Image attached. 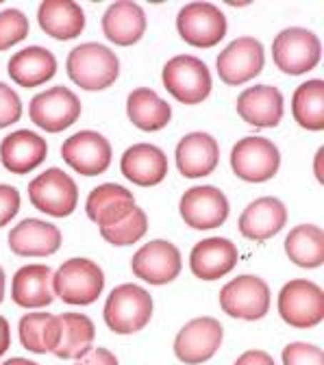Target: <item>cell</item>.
Wrapping results in <instances>:
<instances>
[{"label":"cell","instance_id":"1","mask_svg":"<svg viewBox=\"0 0 324 365\" xmlns=\"http://www.w3.org/2000/svg\"><path fill=\"white\" fill-rule=\"evenodd\" d=\"M68 76L87 91H101L116 83L120 74V61L116 53H111L103 43H81L70 51L68 61Z\"/></svg>","mask_w":324,"mask_h":365},{"label":"cell","instance_id":"2","mask_svg":"<svg viewBox=\"0 0 324 365\" xmlns=\"http://www.w3.org/2000/svg\"><path fill=\"white\" fill-rule=\"evenodd\" d=\"M153 317V298L140 285H120L105 302V322L118 335H133L142 331Z\"/></svg>","mask_w":324,"mask_h":365},{"label":"cell","instance_id":"3","mask_svg":"<svg viewBox=\"0 0 324 365\" xmlns=\"http://www.w3.org/2000/svg\"><path fill=\"white\" fill-rule=\"evenodd\" d=\"M105 289L103 269L89 259H70L53 277V294L68 304H91Z\"/></svg>","mask_w":324,"mask_h":365},{"label":"cell","instance_id":"4","mask_svg":"<svg viewBox=\"0 0 324 365\" xmlns=\"http://www.w3.org/2000/svg\"><path fill=\"white\" fill-rule=\"evenodd\" d=\"M29 200L46 215L68 217L79 205V190L72 176L59 168H51L29 182Z\"/></svg>","mask_w":324,"mask_h":365},{"label":"cell","instance_id":"5","mask_svg":"<svg viewBox=\"0 0 324 365\" xmlns=\"http://www.w3.org/2000/svg\"><path fill=\"white\" fill-rule=\"evenodd\" d=\"M163 85L183 105H198L211 94L209 68L192 55H178L163 66Z\"/></svg>","mask_w":324,"mask_h":365},{"label":"cell","instance_id":"6","mask_svg":"<svg viewBox=\"0 0 324 365\" xmlns=\"http://www.w3.org/2000/svg\"><path fill=\"white\" fill-rule=\"evenodd\" d=\"M322 43L315 33L307 29H285L272 41V59L281 72L290 76L305 74L320 63Z\"/></svg>","mask_w":324,"mask_h":365},{"label":"cell","instance_id":"7","mask_svg":"<svg viewBox=\"0 0 324 365\" xmlns=\"http://www.w3.org/2000/svg\"><path fill=\"white\" fill-rule=\"evenodd\" d=\"M279 313L292 329H313L324 319V292L311 281H290L279 294Z\"/></svg>","mask_w":324,"mask_h":365},{"label":"cell","instance_id":"8","mask_svg":"<svg viewBox=\"0 0 324 365\" xmlns=\"http://www.w3.org/2000/svg\"><path fill=\"white\" fill-rule=\"evenodd\" d=\"M29 115L35 126L46 133H61L81 115V101L72 89L57 85L37 94L29 105Z\"/></svg>","mask_w":324,"mask_h":365},{"label":"cell","instance_id":"9","mask_svg":"<svg viewBox=\"0 0 324 365\" xmlns=\"http://www.w3.org/2000/svg\"><path fill=\"white\" fill-rule=\"evenodd\" d=\"M281 165V155L270 140L263 137H244L231 150V168L248 182L270 180Z\"/></svg>","mask_w":324,"mask_h":365},{"label":"cell","instance_id":"10","mask_svg":"<svg viewBox=\"0 0 324 365\" xmlns=\"http://www.w3.org/2000/svg\"><path fill=\"white\" fill-rule=\"evenodd\" d=\"M176 29L190 46L213 48L226 35V18L211 3H190L178 11Z\"/></svg>","mask_w":324,"mask_h":365},{"label":"cell","instance_id":"11","mask_svg":"<svg viewBox=\"0 0 324 365\" xmlns=\"http://www.w3.org/2000/svg\"><path fill=\"white\" fill-rule=\"evenodd\" d=\"M220 307L231 317L248 319V322L261 319L270 309V287L263 279L244 274L222 287Z\"/></svg>","mask_w":324,"mask_h":365},{"label":"cell","instance_id":"12","mask_svg":"<svg viewBox=\"0 0 324 365\" xmlns=\"http://www.w3.org/2000/svg\"><path fill=\"white\" fill-rule=\"evenodd\" d=\"M263 46L255 37H238L218 55L216 68L226 85H244L263 70Z\"/></svg>","mask_w":324,"mask_h":365},{"label":"cell","instance_id":"13","mask_svg":"<svg viewBox=\"0 0 324 365\" xmlns=\"http://www.w3.org/2000/svg\"><path fill=\"white\" fill-rule=\"evenodd\" d=\"M64 161L83 176H98L111 165V144L96 130H81L64 142Z\"/></svg>","mask_w":324,"mask_h":365},{"label":"cell","instance_id":"14","mask_svg":"<svg viewBox=\"0 0 324 365\" xmlns=\"http://www.w3.org/2000/svg\"><path fill=\"white\" fill-rule=\"evenodd\" d=\"M222 344V324L216 317H196L185 324L174 339V354L185 365L209 361Z\"/></svg>","mask_w":324,"mask_h":365},{"label":"cell","instance_id":"15","mask_svg":"<svg viewBox=\"0 0 324 365\" xmlns=\"http://www.w3.org/2000/svg\"><path fill=\"white\" fill-rule=\"evenodd\" d=\"M181 252L174 244L166 240H155L142 246L133 255L131 269L137 279H142L151 285H166L172 283L181 274Z\"/></svg>","mask_w":324,"mask_h":365},{"label":"cell","instance_id":"16","mask_svg":"<svg viewBox=\"0 0 324 365\" xmlns=\"http://www.w3.org/2000/svg\"><path fill=\"white\" fill-rule=\"evenodd\" d=\"M183 222L196 228V231H211L226 222L228 217V200L226 196L211 187H192L183 194L181 205H178Z\"/></svg>","mask_w":324,"mask_h":365},{"label":"cell","instance_id":"17","mask_svg":"<svg viewBox=\"0 0 324 365\" xmlns=\"http://www.w3.org/2000/svg\"><path fill=\"white\" fill-rule=\"evenodd\" d=\"M61 246V231L44 220H22L9 233V248L18 257H51Z\"/></svg>","mask_w":324,"mask_h":365},{"label":"cell","instance_id":"18","mask_svg":"<svg viewBox=\"0 0 324 365\" xmlns=\"http://www.w3.org/2000/svg\"><path fill=\"white\" fill-rule=\"evenodd\" d=\"M240 118L257 128H272L283 118V96L272 85H255L238 96Z\"/></svg>","mask_w":324,"mask_h":365},{"label":"cell","instance_id":"19","mask_svg":"<svg viewBox=\"0 0 324 365\" xmlns=\"http://www.w3.org/2000/svg\"><path fill=\"white\" fill-rule=\"evenodd\" d=\"M238 248L224 237H209L194 246L190 255V267L196 279L218 281L238 265Z\"/></svg>","mask_w":324,"mask_h":365},{"label":"cell","instance_id":"20","mask_svg":"<svg viewBox=\"0 0 324 365\" xmlns=\"http://www.w3.org/2000/svg\"><path fill=\"white\" fill-rule=\"evenodd\" d=\"M288 222V209L279 198H259L250 202L244 213L240 215V233L246 240L253 242H263L274 237L276 233L283 231V226Z\"/></svg>","mask_w":324,"mask_h":365},{"label":"cell","instance_id":"21","mask_svg":"<svg viewBox=\"0 0 324 365\" xmlns=\"http://www.w3.org/2000/svg\"><path fill=\"white\" fill-rule=\"evenodd\" d=\"M220 161V146L207 133L185 135L176 146V165L185 178L209 176Z\"/></svg>","mask_w":324,"mask_h":365},{"label":"cell","instance_id":"22","mask_svg":"<svg viewBox=\"0 0 324 365\" xmlns=\"http://www.w3.org/2000/svg\"><path fill=\"white\" fill-rule=\"evenodd\" d=\"M49 155L46 140L31 130H16L0 142V161L11 174H29Z\"/></svg>","mask_w":324,"mask_h":365},{"label":"cell","instance_id":"23","mask_svg":"<svg viewBox=\"0 0 324 365\" xmlns=\"http://www.w3.org/2000/svg\"><path fill=\"white\" fill-rule=\"evenodd\" d=\"M120 170L135 185L153 187L168 174V157L153 144H135L122 155Z\"/></svg>","mask_w":324,"mask_h":365},{"label":"cell","instance_id":"24","mask_svg":"<svg viewBox=\"0 0 324 365\" xmlns=\"http://www.w3.org/2000/svg\"><path fill=\"white\" fill-rule=\"evenodd\" d=\"M133 209H135L133 194L126 187L116 185V182H105V185L94 187L85 202L87 217L91 222H96L101 228L122 222Z\"/></svg>","mask_w":324,"mask_h":365},{"label":"cell","instance_id":"25","mask_svg":"<svg viewBox=\"0 0 324 365\" xmlns=\"http://www.w3.org/2000/svg\"><path fill=\"white\" fill-rule=\"evenodd\" d=\"M11 298L18 307L24 309L49 307L55 298L51 267L39 263L20 267L11 281Z\"/></svg>","mask_w":324,"mask_h":365},{"label":"cell","instance_id":"26","mask_svg":"<svg viewBox=\"0 0 324 365\" xmlns=\"http://www.w3.org/2000/svg\"><path fill=\"white\" fill-rule=\"evenodd\" d=\"M146 31V16L142 7L131 0L113 3L103 16V33L116 46H133Z\"/></svg>","mask_w":324,"mask_h":365},{"label":"cell","instance_id":"27","mask_svg":"<svg viewBox=\"0 0 324 365\" xmlns=\"http://www.w3.org/2000/svg\"><path fill=\"white\" fill-rule=\"evenodd\" d=\"M37 20L46 35L61 41L79 37L85 29V14L81 5L72 0H44L37 11Z\"/></svg>","mask_w":324,"mask_h":365},{"label":"cell","instance_id":"28","mask_svg":"<svg viewBox=\"0 0 324 365\" xmlns=\"http://www.w3.org/2000/svg\"><path fill=\"white\" fill-rule=\"evenodd\" d=\"M7 72L11 81L18 83L20 87H39L55 76L57 59L51 51L41 48V46H29V48L16 53L9 59Z\"/></svg>","mask_w":324,"mask_h":365},{"label":"cell","instance_id":"29","mask_svg":"<svg viewBox=\"0 0 324 365\" xmlns=\"http://www.w3.org/2000/svg\"><path fill=\"white\" fill-rule=\"evenodd\" d=\"M126 113H128V120L137 128L148 130V133L166 128L172 118L170 105L163 98H159L157 91L148 87H140L131 91L126 101Z\"/></svg>","mask_w":324,"mask_h":365},{"label":"cell","instance_id":"30","mask_svg":"<svg viewBox=\"0 0 324 365\" xmlns=\"http://www.w3.org/2000/svg\"><path fill=\"white\" fill-rule=\"evenodd\" d=\"M59 324H61V337L59 346L55 348V356L59 359H81L85 352L91 350L96 337L94 322L83 315V313H64L59 315Z\"/></svg>","mask_w":324,"mask_h":365},{"label":"cell","instance_id":"31","mask_svg":"<svg viewBox=\"0 0 324 365\" xmlns=\"http://www.w3.org/2000/svg\"><path fill=\"white\" fill-rule=\"evenodd\" d=\"M61 337L59 317L51 313H26L20 319V341L29 352H55Z\"/></svg>","mask_w":324,"mask_h":365},{"label":"cell","instance_id":"32","mask_svg":"<svg viewBox=\"0 0 324 365\" xmlns=\"http://www.w3.org/2000/svg\"><path fill=\"white\" fill-rule=\"evenodd\" d=\"M285 252L298 267H320L324 263V233L320 226L300 224L285 240Z\"/></svg>","mask_w":324,"mask_h":365},{"label":"cell","instance_id":"33","mask_svg":"<svg viewBox=\"0 0 324 365\" xmlns=\"http://www.w3.org/2000/svg\"><path fill=\"white\" fill-rule=\"evenodd\" d=\"M294 120L307 130L324 128V83L320 78L307 81L296 87L292 98Z\"/></svg>","mask_w":324,"mask_h":365},{"label":"cell","instance_id":"34","mask_svg":"<svg viewBox=\"0 0 324 365\" xmlns=\"http://www.w3.org/2000/svg\"><path fill=\"white\" fill-rule=\"evenodd\" d=\"M148 231V217L142 209H133L122 222L113 224V226H103L101 235L105 242L113 244V246H131L135 242H140Z\"/></svg>","mask_w":324,"mask_h":365},{"label":"cell","instance_id":"35","mask_svg":"<svg viewBox=\"0 0 324 365\" xmlns=\"http://www.w3.org/2000/svg\"><path fill=\"white\" fill-rule=\"evenodd\" d=\"M29 35V20L18 9H7L0 14V53L20 43Z\"/></svg>","mask_w":324,"mask_h":365},{"label":"cell","instance_id":"36","mask_svg":"<svg viewBox=\"0 0 324 365\" xmlns=\"http://www.w3.org/2000/svg\"><path fill=\"white\" fill-rule=\"evenodd\" d=\"M283 365H324V352L313 344L294 341L283 348Z\"/></svg>","mask_w":324,"mask_h":365},{"label":"cell","instance_id":"37","mask_svg":"<svg viewBox=\"0 0 324 365\" xmlns=\"http://www.w3.org/2000/svg\"><path fill=\"white\" fill-rule=\"evenodd\" d=\"M22 118V103L16 91L0 83V128H7Z\"/></svg>","mask_w":324,"mask_h":365},{"label":"cell","instance_id":"38","mask_svg":"<svg viewBox=\"0 0 324 365\" xmlns=\"http://www.w3.org/2000/svg\"><path fill=\"white\" fill-rule=\"evenodd\" d=\"M20 211V194L11 185H0V228L7 226Z\"/></svg>","mask_w":324,"mask_h":365},{"label":"cell","instance_id":"39","mask_svg":"<svg viewBox=\"0 0 324 365\" xmlns=\"http://www.w3.org/2000/svg\"><path fill=\"white\" fill-rule=\"evenodd\" d=\"M76 365H118V359L105 348H91L81 359H76Z\"/></svg>","mask_w":324,"mask_h":365},{"label":"cell","instance_id":"40","mask_svg":"<svg viewBox=\"0 0 324 365\" xmlns=\"http://www.w3.org/2000/svg\"><path fill=\"white\" fill-rule=\"evenodd\" d=\"M236 365H274V361L263 350H248L236 361Z\"/></svg>","mask_w":324,"mask_h":365},{"label":"cell","instance_id":"41","mask_svg":"<svg viewBox=\"0 0 324 365\" xmlns=\"http://www.w3.org/2000/svg\"><path fill=\"white\" fill-rule=\"evenodd\" d=\"M9 348H11V329H9L7 319L0 315V356H3Z\"/></svg>","mask_w":324,"mask_h":365},{"label":"cell","instance_id":"42","mask_svg":"<svg viewBox=\"0 0 324 365\" xmlns=\"http://www.w3.org/2000/svg\"><path fill=\"white\" fill-rule=\"evenodd\" d=\"M3 365H37V363H33V361H29V359H22V356H16V359L5 361Z\"/></svg>","mask_w":324,"mask_h":365},{"label":"cell","instance_id":"43","mask_svg":"<svg viewBox=\"0 0 324 365\" xmlns=\"http://www.w3.org/2000/svg\"><path fill=\"white\" fill-rule=\"evenodd\" d=\"M5 300V272L0 267V302Z\"/></svg>","mask_w":324,"mask_h":365},{"label":"cell","instance_id":"44","mask_svg":"<svg viewBox=\"0 0 324 365\" xmlns=\"http://www.w3.org/2000/svg\"><path fill=\"white\" fill-rule=\"evenodd\" d=\"M322 157H324V148H320V150H318V155H315V161H318V163H315V172H318V180H320V182L324 180V178H322V174H320V159H322Z\"/></svg>","mask_w":324,"mask_h":365}]
</instances>
